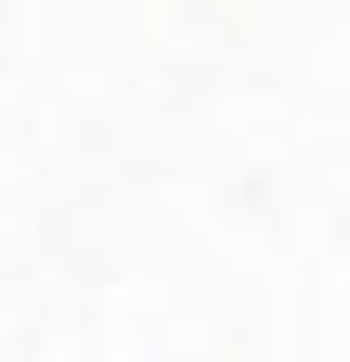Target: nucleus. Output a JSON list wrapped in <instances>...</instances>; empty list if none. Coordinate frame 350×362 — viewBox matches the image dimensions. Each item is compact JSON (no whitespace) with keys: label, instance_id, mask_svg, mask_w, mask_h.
Instances as JSON below:
<instances>
[]
</instances>
